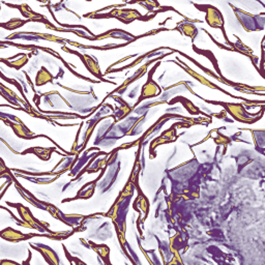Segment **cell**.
<instances>
[{
	"label": "cell",
	"instance_id": "cell-1",
	"mask_svg": "<svg viewBox=\"0 0 265 265\" xmlns=\"http://www.w3.org/2000/svg\"><path fill=\"white\" fill-rule=\"evenodd\" d=\"M94 18H116V19L120 20L123 23H131L132 21L135 20H144L147 21L152 18H144V16L141 15L136 10H113L110 14L107 15H101V16H95Z\"/></svg>",
	"mask_w": 265,
	"mask_h": 265
},
{
	"label": "cell",
	"instance_id": "cell-2",
	"mask_svg": "<svg viewBox=\"0 0 265 265\" xmlns=\"http://www.w3.org/2000/svg\"><path fill=\"white\" fill-rule=\"evenodd\" d=\"M63 49H64L66 52L72 53V54H76L77 56L80 57L81 60H82V63L85 65L86 68H87L88 70H89V73H92L93 76L100 78V80H102V81H104V82H107V80H105V79L103 78L104 75H102V73H101L100 67H99V65H98V61L94 60V59H93L92 57H90V56H88V55H82V54H80V53H79V52L72 51V50H69L68 48L64 47Z\"/></svg>",
	"mask_w": 265,
	"mask_h": 265
},
{
	"label": "cell",
	"instance_id": "cell-3",
	"mask_svg": "<svg viewBox=\"0 0 265 265\" xmlns=\"http://www.w3.org/2000/svg\"><path fill=\"white\" fill-rule=\"evenodd\" d=\"M206 10V22L209 24L210 27L214 28H221L224 32L225 35V28H224V20L221 12L217 7H214L211 5H204Z\"/></svg>",
	"mask_w": 265,
	"mask_h": 265
},
{
	"label": "cell",
	"instance_id": "cell-4",
	"mask_svg": "<svg viewBox=\"0 0 265 265\" xmlns=\"http://www.w3.org/2000/svg\"><path fill=\"white\" fill-rule=\"evenodd\" d=\"M153 75L149 74V77H148V81L147 83L144 85L143 87V90H142V93H141L140 98H139V101L137 102V104L135 105V107L137 105H139L141 102L144 101L145 99H148V98H155V96L158 95L161 93V89L160 87H158L156 85L155 82H154L153 80Z\"/></svg>",
	"mask_w": 265,
	"mask_h": 265
},
{
	"label": "cell",
	"instance_id": "cell-5",
	"mask_svg": "<svg viewBox=\"0 0 265 265\" xmlns=\"http://www.w3.org/2000/svg\"><path fill=\"white\" fill-rule=\"evenodd\" d=\"M32 236H47L52 238V235H38V234H29V235H25L19 231H16L12 228H6L1 232V237L6 240L7 242H21L24 240H28V238Z\"/></svg>",
	"mask_w": 265,
	"mask_h": 265
},
{
	"label": "cell",
	"instance_id": "cell-6",
	"mask_svg": "<svg viewBox=\"0 0 265 265\" xmlns=\"http://www.w3.org/2000/svg\"><path fill=\"white\" fill-rule=\"evenodd\" d=\"M155 60H157V58L155 59V60H153V61H149V63H147L144 66H142V68H140L137 73H135L134 77H132V78L128 79V80H127L125 83H123L121 86H119V88H117V89H115L113 92H121V91H123V89H126V88H127L131 83H132L134 81H136L137 79H139L140 77H142L143 74L146 73V69H147L148 66H149L150 64H153L154 61H155Z\"/></svg>",
	"mask_w": 265,
	"mask_h": 265
},
{
	"label": "cell",
	"instance_id": "cell-7",
	"mask_svg": "<svg viewBox=\"0 0 265 265\" xmlns=\"http://www.w3.org/2000/svg\"><path fill=\"white\" fill-rule=\"evenodd\" d=\"M185 70H187V72L192 76V77H194V78H195L196 79V80H198L200 83H202V84H204V85H206V86H208V87H210V88H214V89H218V90H220V91H222V92H224V93H226V94H228V95H230V96H232V98H236V96H234V95H232V94H230V93H228V92H226L224 89H222V88H220L219 86H217V85H214L213 83H211L210 81H208V80H206V79L204 78V77H202V76H200V75H198L197 73H195V72H194V70H192V69H190V68H188V67H185Z\"/></svg>",
	"mask_w": 265,
	"mask_h": 265
},
{
	"label": "cell",
	"instance_id": "cell-8",
	"mask_svg": "<svg viewBox=\"0 0 265 265\" xmlns=\"http://www.w3.org/2000/svg\"><path fill=\"white\" fill-rule=\"evenodd\" d=\"M30 21H34V20H21V19H16V18H14V19L8 21L7 23H2L1 27L8 30H14L16 28L22 27L23 25H25L26 23H28Z\"/></svg>",
	"mask_w": 265,
	"mask_h": 265
},
{
	"label": "cell",
	"instance_id": "cell-9",
	"mask_svg": "<svg viewBox=\"0 0 265 265\" xmlns=\"http://www.w3.org/2000/svg\"><path fill=\"white\" fill-rule=\"evenodd\" d=\"M27 57H28L27 55H25V54H24L23 58L19 59L18 61H13V63H8V61H6V60H4V59H1V61H2V63H5L8 66L15 67V68H17V69H19V68H21L26 63H27V61H28V58H27Z\"/></svg>",
	"mask_w": 265,
	"mask_h": 265
}]
</instances>
